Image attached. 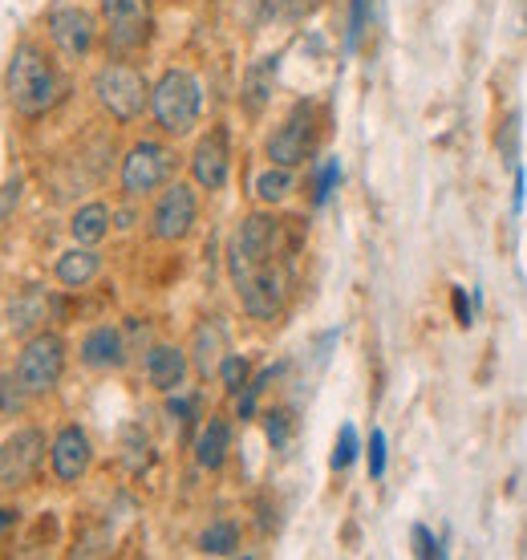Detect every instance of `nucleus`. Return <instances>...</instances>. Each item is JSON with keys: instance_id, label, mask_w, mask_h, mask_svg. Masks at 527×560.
Masks as SVG:
<instances>
[{"instance_id": "1", "label": "nucleus", "mask_w": 527, "mask_h": 560, "mask_svg": "<svg viewBox=\"0 0 527 560\" xmlns=\"http://www.w3.org/2000/svg\"><path fill=\"white\" fill-rule=\"evenodd\" d=\"M296 220H280L272 211H251L227 244V272L239 293V305L256 322H272L292 289V265L301 253Z\"/></svg>"}, {"instance_id": "2", "label": "nucleus", "mask_w": 527, "mask_h": 560, "mask_svg": "<svg viewBox=\"0 0 527 560\" xmlns=\"http://www.w3.org/2000/svg\"><path fill=\"white\" fill-rule=\"evenodd\" d=\"M4 94H9L16 114L42 118V114H49L57 102H61L66 78H61V70L54 66V57L45 54L42 45L21 42L13 49L9 70H4Z\"/></svg>"}, {"instance_id": "3", "label": "nucleus", "mask_w": 527, "mask_h": 560, "mask_svg": "<svg viewBox=\"0 0 527 560\" xmlns=\"http://www.w3.org/2000/svg\"><path fill=\"white\" fill-rule=\"evenodd\" d=\"M151 110L159 118V127L167 135H187L203 114V90L195 82V73L187 70H167L151 90Z\"/></svg>"}, {"instance_id": "4", "label": "nucleus", "mask_w": 527, "mask_h": 560, "mask_svg": "<svg viewBox=\"0 0 527 560\" xmlns=\"http://www.w3.org/2000/svg\"><path fill=\"white\" fill-rule=\"evenodd\" d=\"M94 94H97V102L110 110V118H118V122H134V118L147 110V102H151V85H147V78H142L134 66L110 61V66L97 70Z\"/></svg>"}, {"instance_id": "5", "label": "nucleus", "mask_w": 527, "mask_h": 560, "mask_svg": "<svg viewBox=\"0 0 527 560\" xmlns=\"http://www.w3.org/2000/svg\"><path fill=\"white\" fill-rule=\"evenodd\" d=\"M61 370H66V341L57 334L28 337V346L16 358V382L25 386V394H49L61 382Z\"/></svg>"}, {"instance_id": "6", "label": "nucleus", "mask_w": 527, "mask_h": 560, "mask_svg": "<svg viewBox=\"0 0 527 560\" xmlns=\"http://www.w3.org/2000/svg\"><path fill=\"white\" fill-rule=\"evenodd\" d=\"M102 21L114 54H134L151 42V0H102Z\"/></svg>"}, {"instance_id": "7", "label": "nucleus", "mask_w": 527, "mask_h": 560, "mask_svg": "<svg viewBox=\"0 0 527 560\" xmlns=\"http://www.w3.org/2000/svg\"><path fill=\"white\" fill-rule=\"evenodd\" d=\"M171 171H175V151H167L163 142H139L122 159V191L130 199L151 196L171 179Z\"/></svg>"}, {"instance_id": "8", "label": "nucleus", "mask_w": 527, "mask_h": 560, "mask_svg": "<svg viewBox=\"0 0 527 560\" xmlns=\"http://www.w3.org/2000/svg\"><path fill=\"white\" fill-rule=\"evenodd\" d=\"M313 147H317V110H313V102H296L284 127L268 139V159L277 167H301L313 154Z\"/></svg>"}, {"instance_id": "9", "label": "nucleus", "mask_w": 527, "mask_h": 560, "mask_svg": "<svg viewBox=\"0 0 527 560\" xmlns=\"http://www.w3.org/2000/svg\"><path fill=\"white\" fill-rule=\"evenodd\" d=\"M45 459V434L37 427H21L0 443V488H28Z\"/></svg>"}, {"instance_id": "10", "label": "nucleus", "mask_w": 527, "mask_h": 560, "mask_svg": "<svg viewBox=\"0 0 527 560\" xmlns=\"http://www.w3.org/2000/svg\"><path fill=\"white\" fill-rule=\"evenodd\" d=\"M195 220H199V199H195V191L187 183H171L151 211V232L154 240L175 244V240L191 236Z\"/></svg>"}, {"instance_id": "11", "label": "nucleus", "mask_w": 527, "mask_h": 560, "mask_svg": "<svg viewBox=\"0 0 527 560\" xmlns=\"http://www.w3.org/2000/svg\"><path fill=\"white\" fill-rule=\"evenodd\" d=\"M45 28L66 57H85L97 42V21L78 4H57L54 13L45 16Z\"/></svg>"}, {"instance_id": "12", "label": "nucleus", "mask_w": 527, "mask_h": 560, "mask_svg": "<svg viewBox=\"0 0 527 560\" xmlns=\"http://www.w3.org/2000/svg\"><path fill=\"white\" fill-rule=\"evenodd\" d=\"M191 175L199 187H208V191H220L227 175H232V147H227V130L215 127L208 139H199L191 154Z\"/></svg>"}, {"instance_id": "13", "label": "nucleus", "mask_w": 527, "mask_h": 560, "mask_svg": "<svg viewBox=\"0 0 527 560\" xmlns=\"http://www.w3.org/2000/svg\"><path fill=\"white\" fill-rule=\"evenodd\" d=\"M90 459H94V447L85 439L82 427H66L57 431L54 447H49V463H54V476L61 483H78V479L90 471Z\"/></svg>"}, {"instance_id": "14", "label": "nucleus", "mask_w": 527, "mask_h": 560, "mask_svg": "<svg viewBox=\"0 0 527 560\" xmlns=\"http://www.w3.org/2000/svg\"><path fill=\"white\" fill-rule=\"evenodd\" d=\"M82 365L90 370H118L126 362V341L114 325H97L82 337Z\"/></svg>"}, {"instance_id": "15", "label": "nucleus", "mask_w": 527, "mask_h": 560, "mask_svg": "<svg viewBox=\"0 0 527 560\" xmlns=\"http://www.w3.org/2000/svg\"><path fill=\"white\" fill-rule=\"evenodd\" d=\"M147 378H151L154 390L175 394L187 378V353L179 346H154L147 353Z\"/></svg>"}, {"instance_id": "16", "label": "nucleus", "mask_w": 527, "mask_h": 560, "mask_svg": "<svg viewBox=\"0 0 527 560\" xmlns=\"http://www.w3.org/2000/svg\"><path fill=\"white\" fill-rule=\"evenodd\" d=\"M277 70H280V57H260L256 66H248V78H244V110L248 114H264V106L272 102V90H277Z\"/></svg>"}, {"instance_id": "17", "label": "nucleus", "mask_w": 527, "mask_h": 560, "mask_svg": "<svg viewBox=\"0 0 527 560\" xmlns=\"http://www.w3.org/2000/svg\"><path fill=\"white\" fill-rule=\"evenodd\" d=\"M227 451H232V422L211 419L199 431V439H195V459H199V467H208V471H220L223 463H227Z\"/></svg>"}, {"instance_id": "18", "label": "nucleus", "mask_w": 527, "mask_h": 560, "mask_svg": "<svg viewBox=\"0 0 527 560\" xmlns=\"http://www.w3.org/2000/svg\"><path fill=\"white\" fill-rule=\"evenodd\" d=\"M57 280L66 284V289H85L90 280L102 272V256L90 248V244H82V248H70V253L57 256Z\"/></svg>"}, {"instance_id": "19", "label": "nucleus", "mask_w": 527, "mask_h": 560, "mask_svg": "<svg viewBox=\"0 0 527 560\" xmlns=\"http://www.w3.org/2000/svg\"><path fill=\"white\" fill-rule=\"evenodd\" d=\"M70 232L78 244H102L106 240V232H110V208L106 203H85V208L73 211V220H70Z\"/></svg>"}, {"instance_id": "20", "label": "nucleus", "mask_w": 527, "mask_h": 560, "mask_svg": "<svg viewBox=\"0 0 527 560\" xmlns=\"http://www.w3.org/2000/svg\"><path fill=\"white\" fill-rule=\"evenodd\" d=\"M45 301L37 289H21V293L9 301V325H13V334H28L33 325H42V317H45Z\"/></svg>"}, {"instance_id": "21", "label": "nucleus", "mask_w": 527, "mask_h": 560, "mask_svg": "<svg viewBox=\"0 0 527 560\" xmlns=\"http://www.w3.org/2000/svg\"><path fill=\"white\" fill-rule=\"evenodd\" d=\"M223 353V329L215 322L199 325V334H195V362H199V374L203 378H211L215 370H220V358Z\"/></svg>"}, {"instance_id": "22", "label": "nucleus", "mask_w": 527, "mask_h": 560, "mask_svg": "<svg viewBox=\"0 0 527 560\" xmlns=\"http://www.w3.org/2000/svg\"><path fill=\"white\" fill-rule=\"evenodd\" d=\"M236 548H239V524H232V520H215L199 536V552H208V557H232Z\"/></svg>"}, {"instance_id": "23", "label": "nucleus", "mask_w": 527, "mask_h": 560, "mask_svg": "<svg viewBox=\"0 0 527 560\" xmlns=\"http://www.w3.org/2000/svg\"><path fill=\"white\" fill-rule=\"evenodd\" d=\"M289 191H292V167H277V163H272V171H264L260 179H256V196H260L264 203H280Z\"/></svg>"}, {"instance_id": "24", "label": "nucleus", "mask_w": 527, "mask_h": 560, "mask_svg": "<svg viewBox=\"0 0 527 560\" xmlns=\"http://www.w3.org/2000/svg\"><path fill=\"white\" fill-rule=\"evenodd\" d=\"M361 455V443H358V427L353 422H346L341 431H337V447H333V471H346V467H353V459Z\"/></svg>"}, {"instance_id": "25", "label": "nucleus", "mask_w": 527, "mask_h": 560, "mask_svg": "<svg viewBox=\"0 0 527 560\" xmlns=\"http://www.w3.org/2000/svg\"><path fill=\"white\" fill-rule=\"evenodd\" d=\"M337 183H341V163H337V159H325L317 167V179H313V203H317V208L329 203V196L337 191Z\"/></svg>"}, {"instance_id": "26", "label": "nucleus", "mask_w": 527, "mask_h": 560, "mask_svg": "<svg viewBox=\"0 0 527 560\" xmlns=\"http://www.w3.org/2000/svg\"><path fill=\"white\" fill-rule=\"evenodd\" d=\"M268 21H301L305 13L317 9V0H260Z\"/></svg>"}, {"instance_id": "27", "label": "nucleus", "mask_w": 527, "mask_h": 560, "mask_svg": "<svg viewBox=\"0 0 527 560\" xmlns=\"http://www.w3.org/2000/svg\"><path fill=\"white\" fill-rule=\"evenodd\" d=\"M220 378H223V390L227 394H244V386H248V358L227 353V358L220 362Z\"/></svg>"}, {"instance_id": "28", "label": "nucleus", "mask_w": 527, "mask_h": 560, "mask_svg": "<svg viewBox=\"0 0 527 560\" xmlns=\"http://www.w3.org/2000/svg\"><path fill=\"white\" fill-rule=\"evenodd\" d=\"M264 431H268V443H272V447H284L292 434V415L289 410H268V415H264Z\"/></svg>"}, {"instance_id": "29", "label": "nucleus", "mask_w": 527, "mask_h": 560, "mask_svg": "<svg viewBox=\"0 0 527 560\" xmlns=\"http://www.w3.org/2000/svg\"><path fill=\"white\" fill-rule=\"evenodd\" d=\"M21 407H25V386L16 378H0V410H4V415H16Z\"/></svg>"}, {"instance_id": "30", "label": "nucleus", "mask_w": 527, "mask_h": 560, "mask_svg": "<svg viewBox=\"0 0 527 560\" xmlns=\"http://www.w3.org/2000/svg\"><path fill=\"white\" fill-rule=\"evenodd\" d=\"M365 13H370V0H349V49H358L361 33H365Z\"/></svg>"}, {"instance_id": "31", "label": "nucleus", "mask_w": 527, "mask_h": 560, "mask_svg": "<svg viewBox=\"0 0 527 560\" xmlns=\"http://www.w3.org/2000/svg\"><path fill=\"white\" fill-rule=\"evenodd\" d=\"M370 476L374 479L386 476V434L382 431L370 434Z\"/></svg>"}, {"instance_id": "32", "label": "nucleus", "mask_w": 527, "mask_h": 560, "mask_svg": "<svg viewBox=\"0 0 527 560\" xmlns=\"http://www.w3.org/2000/svg\"><path fill=\"white\" fill-rule=\"evenodd\" d=\"M414 545H418L414 552L422 560H434V557H443V552H446V548H438V540L431 536V528H426V524H414Z\"/></svg>"}, {"instance_id": "33", "label": "nucleus", "mask_w": 527, "mask_h": 560, "mask_svg": "<svg viewBox=\"0 0 527 560\" xmlns=\"http://www.w3.org/2000/svg\"><path fill=\"white\" fill-rule=\"evenodd\" d=\"M455 317H458V325H471L475 322L471 301H467V289H455Z\"/></svg>"}, {"instance_id": "34", "label": "nucleus", "mask_w": 527, "mask_h": 560, "mask_svg": "<svg viewBox=\"0 0 527 560\" xmlns=\"http://www.w3.org/2000/svg\"><path fill=\"white\" fill-rule=\"evenodd\" d=\"M13 524H16V512H13V508H0V536L9 533Z\"/></svg>"}]
</instances>
